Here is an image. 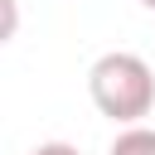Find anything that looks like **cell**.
Listing matches in <instances>:
<instances>
[{"mask_svg":"<svg viewBox=\"0 0 155 155\" xmlns=\"http://www.w3.org/2000/svg\"><path fill=\"white\" fill-rule=\"evenodd\" d=\"M87 97L116 126H140L155 107V68L140 53L111 48L87 68Z\"/></svg>","mask_w":155,"mask_h":155,"instance_id":"6da1fadb","label":"cell"},{"mask_svg":"<svg viewBox=\"0 0 155 155\" xmlns=\"http://www.w3.org/2000/svg\"><path fill=\"white\" fill-rule=\"evenodd\" d=\"M107 155H155V131H150V126H126V131L111 140Z\"/></svg>","mask_w":155,"mask_h":155,"instance_id":"7a4b0ae2","label":"cell"},{"mask_svg":"<svg viewBox=\"0 0 155 155\" xmlns=\"http://www.w3.org/2000/svg\"><path fill=\"white\" fill-rule=\"evenodd\" d=\"M29 155H82L78 145H68V140H39Z\"/></svg>","mask_w":155,"mask_h":155,"instance_id":"3957f363","label":"cell"},{"mask_svg":"<svg viewBox=\"0 0 155 155\" xmlns=\"http://www.w3.org/2000/svg\"><path fill=\"white\" fill-rule=\"evenodd\" d=\"M140 5H145V10H155V0H140Z\"/></svg>","mask_w":155,"mask_h":155,"instance_id":"277c9868","label":"cell"}]
</instances>
